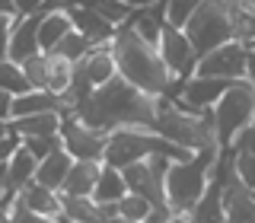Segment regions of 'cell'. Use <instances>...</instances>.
Here are the masks:
<instances>
[{
    "label": "cell",
    "instance_id": "1",
    "mask_svg": "<svg viewBox=\"0 0 255 223\" xmlns=\"http://www.w3.org/2000/svg\"><path fill=\"white\" fill-rule=\"evenodd\" d=\"M156 99L159 96L140 90V86L128 83L122 74H115L109 83L96 86V90L70 109L80 121L99 131H115V127H153L156 121Z\"/></svg>",
    "mask_w": 255,
    "mask_h": 223
},
{
    "label": "cell",
    "instance_id": "2",
    "mask_svg": "<svg viewBox=\"0 0 255 223\" xmlns=\"http://www.w3.org/2000/svg\"><path fill=\"white\" fill-rule=\"evenodd\" d=\"M112 54H115L118 74H122L128 83L140 86V90H147L153 96L169 93V86H172L175 77L169 74V67L163 64V58H159V48L147 45L131 26H118L115 29Z\"/></svg>",
    "mask_w": 255,
    "mask_h": 223
},
{
    "label": "cell",
    "instance_id": "3",
    "mask_svg": "<svg viewBox=\"0 0 255 223\" xmlns=\"http://www.w3.org/2000/svg\"><path fill=\"white\" fill-rule=\"evenodd\" d=\"M217 153L220 147H204L195 150L191 159H172L169 163V169H166V204L172 207V220H191L188 211L204 195Z\"/></svg>",
    "mask_w": 255,
    "mask_h": 223
},
{
    "label": "cell",
    "instance_id": "4",
    "mask_svg": "<svg viewBox=\"0 0 255 223\" xmlns=\"http://www.w3.org/2000/svg\"><path fill=\"white\" fill-rule=\"evenodd\" d=\"M255 121V83L252 80H233L227 93L214 102V131H217L220 147L233 143V137L246 124Z\"/></svg>",
    "mask_w": 255,
    "mask_h": 223
},
{
    "label": "cell",
    "instance_id": "5",
    "mask_svg": "<svg viewBox=\"0 0 255 223\" xmlns=\"http://www.w3.org/2000/svg\"><path fill=\"white\" fill-rule=\"evenodd\" d=\"M185 35L195 54L201 58L211 48H217L223 42L233 38V13H230V3L227 0H201L198 10L191 13L188 26H185Z\"/></svg>",
    "mask_w": 255,
    "mask_h": 223
},
{
    "label": "cell",
    "instance_id": "6",
    "mask_svg": "<svg viewBox=\"0 0 255 223\" xmlns=\"http://www.w3.org/2000/svg\"><path fill=\"white\" fill-rule=\"evenodd\" d=\"M172 159L166 153H150L143 159H134V163L122 166V175L128 182V191H137L147 201L166 204V169H169Z\"/></svg>",
    "mask_w": 255,
    "mask_h": 223
},
{
    "label": "cell",
    "instance_id": "7",
    "mask_svg": "<svg viewBox=\"0 0 255 223\" xmlns=\"http://www.w3.org/2000/svg\"><path fill=\"white\" fill-rule=\"evenodd\" d=\"M246 58H249V45L236 42H223L217 48H211L207 54L195 61V70L191 74H201V77H223V80H243L246 77Z\"/></svg>",
    "mask_w": 255,
    "mask_h": 223
},
{
    "label": "cell",
    "instance_id": "8",
    "mask_svg": "<svg viewBox=\"0 0 255 223\" xmlns=\"http://www.w3.org/2000/svg\"><path fill=\"white\" fill-rule=\"evenodd\" d=\"M58 134H61V147L67 150L74 159L102 156V150H106V137H109V131L90 127L86 121H80L70 109L61 115V131Z\"/></svg>",
    "mask_w": 255,
    "mask_h": 223
},
{
    "label": "cell",
    "instance_id": "9",
    "mask_svg": "<svg viewBox=\"0 0 255 223\" xmlns=\"http://www.w3.org/2000/svg\"><path fill=\"white\" fill-rule=\"evenodd\" d=\"M220 179V201L223 217L230 223H255V191L239 179L236 169L217 175Z\"/></svg>",
    "mask_w": 255,
    "mask_h": 223
},
{
    "label": "cell",
    "instance_id": "10",
    "mask_svg": "<svg viewBox=\"0 0 255 223\" xmlns=\"http://www.w3.org/2000/svg\"><path fill=\"white\" fill-rule=\"evenodd\" d=\"M156 48H159V58H163V64L169 67L172 77H182V74H188V70H195L198 54H195V48H191V42H188L185 29L163 22V32H159V45Z\"/></svg>",
    "mask_w": 255,
    "mask_h": 223
},
{
    "label": "cell",
    "instance_id": "11",
    "mask_svg": "<svg viewBox=\"0 0 255 223\" xmlns=\"http://www.w3.org/2000/svg\"><path fill=\"white\" fill-rule=\"evenodd\" d=\"M233 83V80H223V77H201V74H195V77H188L185 83H182V90H179V99L182 102H188V106H195V109H214V102L220 99L223 93H227V86Z\"/></svg>",
    "mask_w": 255,
    "mask_h": 223
},
{
    "label": "cell",
    "instance_id": "12",
    "mask_svg": "<svg viewBox=\"0 0 255 223\" xmlns=\"http://www.w3.org/2000/svg\"><path fill=\"white\" fill-rule=\"evenodd\" d=\"M42 51V45H38V13L32 16H19L13 26V35H10V45H6V58L22 64L29 58V54Z\"/></svg>",
    "mask_w": 255,
    "mask_h": 223
},
{
    "label": "cell",
    "instance_id": "13",
    "mask_svg": "<svg viewBox=\"0 0 255 223\" xmlns=\"http://www.w3.org/2000/svg\"><path fill=\"white\" fill-rule=\"evenodd\" d=\"M102 169H106V159L102 156H90V159H74L67 179L58 191H67V195H93L96 182H99Z\"/></svg>",
    "mask_w": 255,
    "mask_h": 223
},
{
    "label": "cell",
    "instance_id": "14",
    "mask_svg": "<svg viewBox=\"0 0 255 223\" xmlns=\"http://www.w3.org/2000/svg\"><path fill=\"white\" fill-rule=\"evenodd\" d=\"M22 195V201H26L32 211L38 214V220H64V211H61V195L54 188L42 185V182H26L22 188H16Z\"/></svg>",
    "mask_w": 255,
    "mask_h": 223
},
{
    "label": "cell",
    "instance_id": "15",
    "mask_svg": "<svg viewBox=\"0 0 255 223\" xmlns=\"http://www.w3.org/2000/svg\"><path fill=\"white\" fill-rule=\"evenodd\" d=\"M10 131L19 137H48V134L61 131V112H32V115H19L6 121Z\"/></svg>",
    "mask_w": 255,
    "mask_h": 223
},
{
    "label": "cell",
    "instance_id": "16",
    "mask_svg": "<svg viewBox=\"0 0 255 223\" xmlns=\"http://www.w3.org/2000/svg\"><path fill=\"white\" fill-rule=\"evenodd\" d=\"M70 166H74V156H70L64 147H54L48 156L38 159L35 182H42V185H48V188H54V191H58V188L64 185V179H67Z\"/></svg>",
    "mask_w": 255,
    "mask_h": 223
},
{
    "label": "cell",
    "instance_id": "17",
    "mask_svg": "<svg viewBox=\"0 0 255 223\" xmlns=\"http://www.w3.org/2000/svg\"><path fill=\"white\" fill-rule=\"evenodd\" d=\"M67 13H70V19H74V29H80L86 38H90V42H102V38L115 35V26H112L109 19H102V16L96 13L90 3H86V6L70 3Z\"/></svg>",
    "mask_w": 255,
    "mask_h": 223
},
{
    "label": "cell",
    "instance_id": "18",
    "mask_svg": "<svg viewBox=\"0 0 255 223\" xmlns=\"http://www.w3.org/2000/svg\"><path fill=\"white\" fill-rule=\"evenodd\" d=\"M32 112H67L61 96H54L51 90H26L19 96H13V118L32 115Z\"/></svg>",
    "mask_w": 255,
    "mask_h": 223
},
{
    "label": "cell",
    "instance_id": "19",
    "mask_svg": "<svg viewBox=\"0 0 255 223\" xmlns=\"http://www.w3.org/2000/svg\"><path fill=\"white\" fill-rule=\"evenodd\" d=\"M74 67H77L74 58H67L61 51H45V74H48L45 90H51L54 96H64L74 83Z\"/></svg>",
    "mask_w": 255,
    "mask_h": 223
},
{
    "label": "cell",
    "instance_id": "20",
    "mask_svg": "<svg viewBox=\"0 0 255 223\" xmlns=\"http://www.w3.org/2000/svg\"><path fill=\"white\" fill-rule=\"evenodd\" d=\"M70 29H74V19H70L67 10L38 13V45H42V51H51V48L58 45Z\"/></svg>",
    "mask_w": 255,
    "mask_h": 223
},
{
    "label": "cell",
    "instance_id": "21",
    "mask_svg": "<svg viewBox=\"0 0 255 223\" xmlns=\"http://www.w3.org/2000/svg\"><path fill=\"white\" fill-rule=\"evenodd\" d=\"M35 169H38V156L32 153V150L26 147V143H19V147L10 153V159H6V182H10V188H22L26 182L35 179Z\"/></svg>",
    "mask_w": 255,
    "mask_h": 223
},
{
    "label": "cell",
    "instance_id": "22",
    "mask_svg": "<svg viewBox=\"0 0 255 223\" xmlns=\"http://www.w3.org/2000/svg\"><path fill=\"white\" fill-rule=\"evenodd\" d=\"M80 61H83V67H86V77H90L93 90L102 86V83H109V80L118 74V64H115L112 48H90Z\"/></svg>",
    "mask_w": 255,
    "mask_h": 223
},
{
    "label": "cell",
    "instance_id": "23",
    "mask_svg": "<svg viewBox=\"0 0 255 223\" xmlns=\"http://www.w3.org/2000/svg\"><path fill=\"white\" fill-rule=\"evenodd\" d=\"M191 220H211V223H220L227 220L223 217V201H220V179H211L204 188V195L195 201V207L188 211Z\"/></svg>",
    "mask_w": 255,
    "mask_h": 223
},
{
    "label": "cell",
    "instance_id": "24",
    "mask_svg": "<svg viewBox=\"0 0 255 223\" xmlns=\"http://www.w3.org/2000/svg\"><path fill=\"white\" fill-rule=\"evenodd\" d=\"M125 195H128V182H125L122 169L106 163V169H102L99 182H96V188H93V198L96 201H118V198H125Z\"/></svg>",
    "mask_w": 255,
    "mask_h": 223
},
{
    "label": "cell",
    "instance_id": "25",
    "mask_svg": "<svg viewBox=\"0 0 255 223\" xmlns=\"http://www.w3.org/2000/svg\"><path fill=\"white\" fill-rule=\"evenodd\" d=\"M150 214H153V201H147L137 191H128L125 198H118V220L140 223V220H150Z\"/></svg>",
    "mask_w": 255,
    "mask_h": 223
},
{
    "label": "cell",
    "instance_id": "26",
    "mask_svg": "<svg viewBox=\"0 0 255 223\" xmlns=\"http://www.w3.org/2000/svg\"><path fill=\"white\" fill-rule=\"evenodd\" d=\"M0 90H10L13 96H19V93L32 90V83L26 80L22 67H19L16 61H10V58H3V61H0Z\"/></svg>",
    "mask_w": 255,
    "mask_h": 223
},
{
    "label": "cell",
    "instance_id": "27",
    "mask_svg": "<svg viewBox=\"0 0 255 223\" xmlns=\"http://www.w3.org/2000/svg\"><path fill=\"white\" fill-rule=\"evenodd\" d=\"M90 6H93V10L102 16V19H109V22H112L115 29L122 26V22H125V19H128L131 13H134L131 6L125 3V0H90Z\"/></svg>",
    "mask_w": 255,
    "mask_h": 223
},
{
    "label": "cell",
    "instance_id": "28",
    "mask_svg": "<svg viewBox=\"0 0 255 223\" xmlns=\"http://www.w3.org/2000/svg\"><path fill=\"white\" fill-rule=\"evenodd\" d=\"M90 48H93V42L83 35V32H80V29H70L67 35H64L61 42L51 48V51H61V54H67V58H74V61H77V58H83Z\"/></svg>",
    "mask_w": 255,
    "mask_h": 223
},
{
    "label": "cell",
    "instance_id": "29",
    "mask_svg": "<svg viewBox=\"0 0 255 223\" xmlns=\"http://www.w3.org/2000/svg\"><path fill=\"white\" fill-rule=\"evenodd\" d=\"M198 3L201 0H166V22L169 26H179V29H185L188 26V19H191V13L198 10Z\"/></svg>",
    "mask_w": 255,
    "mask_h": 223
},
{
    "label": "cell",
    "instance_id": "30",
    "mask_svg": "<svg viewBox=\"0 0 255 223\" xmlns=\"http://www.w3.org/2000/svg\"><path fill=\"white\" fill-rule=\"evenodd\" d=\"M19 67H22V74H26V80L32 83V90H45V83H48V74H45V51L29 54V58L22 61Z\"/></svg>",
    "mask_w": 255,
    "mask_h": 223
},
{
    "label": "cell",
    "instance_id": "31",
    "mask_svg": "<svg viewBox=\"0 0 255 223\" xmlns=\"http://www.w3.org/2000/svg\"><path fill=\"white\" fill-rule=\"evenodd\" d=\"M230 13H233V38L243 42V45H252L255 42V16L239 13V10H233V6H230Z\"/></svg>",
    "mask_w": 255,
    "mask_h": 223
},
{
    "label": "cell",
    "instance_id": "32",
    "mask_svg": "<svg viewBox=\"0 0 255 223\" xmlns=\"http://www.w3.org/2000/svg\"><path fill=\"white\" fill-rule=\"evenodd\" d=\"M22 143H26L32 153L42 159V156L51 153L54 147H61V134H48V137H22Z\"/></svg>",
    "mask_w": 255,
    "mask_h": 223
},
{
    "label": "cell",
    "instance_id": "33",
    "mask_svg": "<svg viewBox=\"0 0 255 223\" xmlns=\"http://www.w3.org/2000/svg\"><path fill=\"white\" fill-rule=\"evenodd\" d=\"M236 172H239V179L255 191V153H239L236 150Z\"/></svg>",
    "mask_w": 255,
    "mask_h": 223
},
{
    "label": "cell",
    "instance_id": "34",
    "mask_svg": "<svg viewBox=\"0 0 255 223\" xmlns=\"http://www.w3.org/2000/svg\"><path fill=\"white\" fill-rule=\"evenodd\" d=\"M233 147L239 150V153H255V121L246 124L243 131L233 137Z\"/></svg>",
    "mask_w": 255,
    "mask_h": 223
},
{
    "label": "cell",
    "instance_id": "35",
    "mask_svg": "<svg viewBox=\"0 0 255 223\" xmlns=\"http://www.w3.org/2000/svg\"><path fill=\"white\" fill-rule=\"evenodd\" d=\"M42 3L45 0H13V13L16 16H32V13L42 10Z\"/></svg>",
    "mask_w": 255,
    "mask_h": 223
},
{
    "label": "cell",
    "instance_id": "36",
    "mask_svg": "<svg viewBox=\"0 0 255 223\" xmlns=\"http://www.w3.org/2000/svg\"><path fill=\"white\" fill-rule=\"evenodd\" d=\"M13 118V93L0 90V124H6Z\"/></svg>",
    "mask_w": 255,
    "mask_h": 223
},
{
    "label": "cell",
    "instance_id": "37",
    "mask_svg": "<svg viewBox=\"0 0 255 223\" xmlns=\"http://www.w3.org/2000/svg\"><path fill=\"white\" fill-rule=\"evenodd\" d=\"M246 80L255 83V48H249V58H246Z\"/></svg>",
    "mask_w": 255,
    "mask_h": 223
},
{
    "label": "cell",
    "instance_id": "38",
    "mask_svg": "<svg viewBox=\"0 0 255 223\" xmlns=\"http://www.w3.org/2000/svg\"><path fill=\"white\" fill-rule=\"evenodd\" d=\"M131 10H143V6H153V3H159V0H125Z\"/></svg>",
    "mask_w": 255,
    "mask_h": 223
},
{
    "label": "cell",
    "instance_id": "39",
    "mask_svg": "<svg viewBox=\"0 0 255 223\" xmlns=\"http://www.w3.org/2000/svg\"><path fill=\"white\" fill-rule=\"evenodd\" d=\"M3 127H6V124H0V131H3Z\"/></svg>",
    "mask_w": 255,
    "mask_h": 223
},
{
    "label": "cell",
    "instance_id": "40",
    "mask_svg": "<svg viewBox=\"0 0 255 223\" xmlns=\"http://www.w3.org/2000/svg\"><path fill=\"white\" fill-rule=\"evenodd\" d=\"M249 48H255V42H252V45H249Z\"/></svg>",
    "mask_w": 255,
    "mask_h": 223
}]
</instances>
